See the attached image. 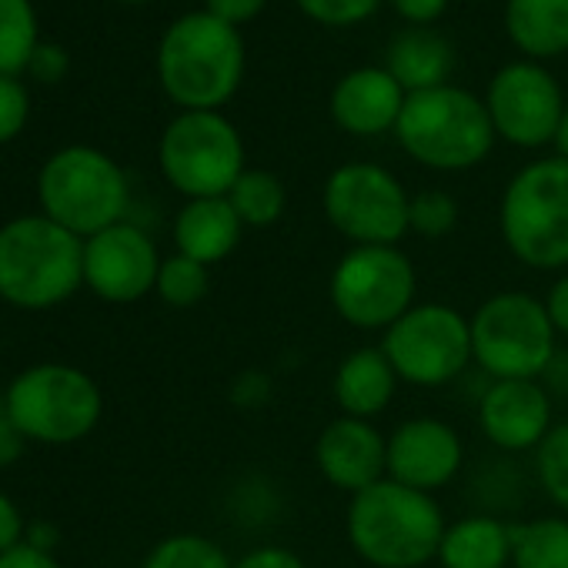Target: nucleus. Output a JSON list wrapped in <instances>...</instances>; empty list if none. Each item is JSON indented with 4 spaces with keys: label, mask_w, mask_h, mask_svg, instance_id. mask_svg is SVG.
Returning <instances> with one entry per match:
<instances>
[{
    "label": "nucleus",
    "mask_w": 568,
    "mask_h": 568,
    "mask_svg": "<svg viewBox=\"0 0 568 568\" xmlns=\"http://www.w3.org/2000/svg\"><path fill=\"white\" fill-rule=\"evenodd\" d=\"M448 521L435 495L382 478L348 498L345 535L372 568H425L438 558Z\"/></svg>",
    "instance_id": "f257e3e1"
},
{
    "label": "nucleus",
    "mask_w": 568,
    "mask_h": 568,
    "mask_svg": "<svg viewBox=\"0 0 568 568\" xmlns=\"http://www.w3.org/2000/svg\"><path fill=\"white\" fill-rule=\"evenodd\" d=\"M164 94L184 111L224 108L244 81V44L237 28L194 11L178 18L158 48Z\"/></svg>",
    "instance_id": "f03ea898"
},
{
    "label": "nucleus",
    "mask_w": 568,
    "mask_h": 568,
    "mask_svg": "<svg viewBox=\"0 0 568 568\" xmlns=\"http://www.w3.org/2000/svg\"><path fill=\"white\" fill-rule=\"evenodd\" d=\"M84 284V237L48 214L14 217L0 227V298L44 312Z\"/></svg>",
    "instance_id": "7ed1b4c3"
},
{
    "label": "nucleus",
    "mask_w": 568,
    "mask_h": 568,
    "mask_svg": "<svg viewBox=\"0 0 568 568\" xmlns=\"http://www.w3.org/2000/svg\"><path fill=\"white\" fill-rule=\"evenodd\" d=\"M498 234L508 254L535 271H568V161L525 164L501 191Z\"/></svg>",
    "instance_id": "20e7f679"
},
{
    "label": "nucleus",
    "mask_w": 568,
    "mask_h": 568,
    "mask_svg": "<svg viewBox=\"0 0 568 568\" xmlns=\"http://www.w3.org/2000/svg\"><path fill=\"white\" fill-rule=\"evenodd\" d=\"M395 138L412 161L432 171H471L495 148L485 101L452 84L408 94Z\"/></svg>",
    "instance_id": "39448f33"
},
{
    "label": "nucleus",
    "mask_w": 568,
    "mask_h": 568,
    "mask_svg": "<svg viewBox=\"0 0 568 568\" xmlns=\"http://www.w3.org/2000/svg\"><path fill=\"white\" fill-rule=\"evenodd\" d=\"M468 322L471 362L488 382L541 378L558 352V335L545 302L531 292H495Z\"/></svg>",
    "instance_id": "423d86ee"
},
{
    "label": "nucleus",
    "mask_w": 568,
    "mask_h": 568,
    "mask_svg": "<svg viewBox=\"0 0 568 568\" xmlns=\"http://www.w3.org/2000/svg\"><path fill=\"white\" fill-rule=\"evenodd\" d=\"M335 315L358 332H388L418 302L415 261L398 244H352L332 267Z\"/></svg>",
    "instance_id": "0eeeda50"
},
{
    "label": "nucleus",
    "mask_w": 568,
    "mask_h": 568,
    "mask_svg": "<svg viewBox=\"0 0 568 568\" xmlns=\"http://www.w3.org/2000/svg\"><path fill=\"white\" fill-rule=\"evenodd\" d=\"M38 197L51 221L88 241L98 231L124 221L131 191L114 158L98 148L74 144L58 151L41 168Z\"/></svg>",
    "instance_id": "6e6552de"
},
{
    "label": "nucleus",
    "mask_w": 568,
    "mask_h": 568,
    "mask_svg": "<svg viewBox=\"0 0 568 568\" xmlns=\"http://www.w3.org/2000/svg\"><path fill=\"white\" fill-rule=\"evenodd\" d=\"M4 405L28 442L71 445L88 438L104 412L101 388L71 365H34L4 392Z\"/></svg>",
    "instance_id": "1a4fd4ad"
},
{
    "label": "nucleus",
    "mask_w": 568,
    "mask_h": 568,
    "mask_svg": "<svg viewBox=\"0 0 568 568\" xmlns=\"http://www.w3.org/2000/svg\"><path fill=\"white\" fill-rule=\"evenodd\" d=\"M168 184L194 197H227L234 181L247 171L244 141L221 111H184L178 114L158 148Z\"/></svg>",
    "instance_id": "9d476101"
},
{
    "label": "nucleus",
    "mask_w": 568,
    "mask_h": 568,
    "mask_svg": "<svg viewBox=\"0 0 568 568\" xmlns=\"http://www.w3.org/2000/svg\"><path fill=\"white\" fill-rule=\"evenodd\" d=\"M382 352L402 385L445 388L475 365L471 322L445 302H418L382 335Z\"/></svg>",
    "instance_id": "9b49d317"
},
{
    "label": "nucleus",
    "mask_w": 568,
    "mask_h": 568,
    "mask_svg": "<svg viewBox=\"0 0 568 568\" xmlns=\"http://www.w3.org/2000/svg\"><path fill=\"white\" fill-rule=\"evenodd\" d=\"M408 201L405 184L372 161L335 168L322 191L328 224L352 244H398L408 234Z\"/></svg>",
    "instance_id": "f8f14e48"
},
{
    "label": "nucleus",
    "mask_w": 568,
    "mask_h": 568,
    "mask_svg": "<svg viewBox=\"0 0 568 568\" xmlns=\"http://www.w3.org/2000/svg\"><path fill=\"white\" fill-rule=\"evenodd\" d=\"M485 108L495 128V138L535 151L555 144L561 118H565V94L558 81L535 61L505 64L485 94Z\"/></svg>",
    "instance_id": "ddd939ff"
},
{
    "label": "nucleus",
    "mask_w": 568,
    "mask_h": 568,
    "mask_svg": "<svg viewBox=\"0 0 568 568\" xmlns=\"http://www.w3.org/2000/svg\"><path fill=\"white\" fill-rule=\"evenodd\" d=\"M161 254L151 234L118 221L84 241V284L111 305H134L154 292Z\"/></svg>",
    "instance_id": "4468645a"
},
{
    "label": "nucleus",
    "mask_w": 568,
    "mask_h": 568,
    "mask_svg": "<svg viewBox=\"0 0 568 568\" xmlns=\"http://www.w3.org/2000/svg\"><path fill=\"white\" fill-rule=\"evenodd\" d=\"M478 428L498 455H525L541 445L555 425V402L538 378L488 382L475 405Z\"/></svg>",
    "instance_id": "2eb2a0df"
},
{
    "label": "nucleus",
    "mask_w": 568,
    "mask_h": 568,
    "mask_svg": "<svg viewBox=\"0 0 568 568\" xmlns=\"http://www.w3.org/2000/svg\"><path fill=\"white\" fill-rule=\"evenodd\" d=\"M465 468V442L445 418L418 415L388 432V478L418 491L448 488Z\"/></svg>",
    "instance_id": "dca6fc26"
},
{
    "label": "nucleus",
    "mask_w": 568,
    "mask_h": 568,
    "mask_svg": "<svg viewBox=\"0 0 568 568\" xmlns=\"http://www.w3.org/2000/svg\"><path fill=\"white\" fill-rule=\"evenodd\" d=\"M318 475L348 498L388 478V435L365 418L338 415L315 438Z\"/></svg>",
    "instance_id": "f3484780"
},
{
    "label": "nucleus",
    "mask_w": 568,
    "mask_h": 568,
    "mask_svg": "<svg viewBox=\"0 0 568 568\" xmlns=\"http://www.w3.org/2000/svg\"><path fill=\"white\" fill-rule=\"evenodd\" d=\"M405 88L385 68H358L332 91V121L355 138H378L398 128Z\"/></svg>",
    "instance_id": "a211bd4d"
},
{
    "label": "nucleus",
    "mask_w": 568,
    "mask_h": 568,
    "mask_svg": "<svg viewBox=\"0 0 568 568\" xmlns=\"http://www.w3.org/2000/svg\"><path fill=\"white\" fill-rule=\"evenodd\" d=\"M398 375L388 362V355L382 352V345H365L348 352L332 378V395L335 405L342 408V415L348 418H378L398 392Z\"/></svg>",
    "instance_id": "6ab92c4d"
},
{
    "label": "nucleus",
    "mask_w": 568,
    "mask_h": 568,
    "mask_svg": "<svg viewBox=\"0 0 568 568\" xmlns=\"http://www.w3.org/2000/svg\"><path fill=\"white\" fill-rule=\"evenodd\" d=\"M241 234L244 224L227 197H194L174 217L178 254L201 261L207 267L231 257L241 244Z\"/></svg>",
    "instance_id": "aec40b11"
},
{
    "label": "nucleus",
    "mask_w": 568,
    "mask_h": 568,
    "mask_svg": "<svg viewBox=\"0 0 568 568\" xmlns=\"http://www.w3.org/2000/svg\"><path fill=\"white\" fill-rule=\"evenodd\" d=\"M435 561L442 568H511V521L485 511L448 521Z\"/></svg>",
    "instance_id": "412c9836"
},
{
    "label": "nucleus",
    "mask_w": 568,
    "mask_h": 568,
    "mask_svg": "<svg viewBox=\"0 0 568 568\" xmlns=\"http://www.w3.org/2000/svg\"><path fill=\"white\" fill-rule=\"evenodd\" d=\"M452 64H455V54L438 31L408 28L392 41L385 71L405 88V94H418V91L448 84Z\"/></svg>",
    "instance_id": "4be33fe9"
},
{
    "label": "nucleus",
    "mask_w": 568,
    "mask_h": 568,
    "mask_svg": "<svg viewBox=\"0 0 568 568\" xmlns=\"http://www.w3.org/2000/svg\"><path fill=\"white\" fill-rule=\"evenodd\" d=\"M505 31L535 61L561 58L568 54V0H508Z\"/></svg>",
    "instance_id": "5701e85b"
},
{
    "label": "nucleus",
    "mask_w": 568,
    "mask_h": 568,
    "mask_svg": "<svg viewBox=\"0 0 568 568\" xmlns=\"http://www.w3.org/2000/svg\"><path fill=\"white\" fill-rule=\"evenodd\" d=\"M511 568H568V515L511 521Z\"/></svg>",
    "instance_id": "b1692460"
},
{
    "label": "nucleus",
    "mask_w": 568,
    "mask_h": 568,
    "mask_svg": "<svg viewBox=\"0 0 568 568\" xmlns=\"http://www.w3.org/2000/svg\"><path fill=\"white\" fill-rule=\"evenodd\" d=\"M227 201L237 211L244 227H271L284 217L288 191H284L277 174L264 168H247L227 191Z\"/></svg>",
    "instance_id": "393cba45"
},
{
    "label": "nucleus",
    "mask_w": 568,
    "mask_h": 568,
    "mask_svg": "<svg viewBox=\"0 0 568 568\" xmlns=\"http://www.w3.org/2000/svg\"><path fill=\"white\" fill-rule=\"evenodd\" d=\"M38 44V18L31 0H0V78H18L28 71Z\"/></svg>",
    "instance_id": "a878e982"
},
{
    "label": "nucleus",
    "mask_w": 568,
    "mask_h": 568,
    "mask_svg": "<svg viewBox=\"0 0 568 568\" xmlns=\"http://www.w3.org/2000/svg\"><path fill=\"white\" fill-rule=\"evenodd\" d=\"M521 495H525V478L511 462V455H495V462L481 465L471 478L475 511L505 518V511H515L521 505Z\"/></svg>",
    "instance_id": "bb28decb"
},
{
    "label": "nucleus",
    "mask_w": 568,
    "mask_h": 568,
    "mask_svg": "<svg viewBox=\"0 0 568 568\" xmlns=\"http://www.w3.org/2000/svg\"><path fill=\"white\" fill-rule=\"evenodd\" d=\"M141 568H234V561L227 558V551L197 531H178L161 538Z\"/></svg>",
    "instance_id": "cd10ccee"
},
{
    "label": "nucleus",
    "mask_w": 568,
    "mask_h": 568,
    "mask_svg": "<svg viewBox=\"0 0 568 568\" xmlns=\"http://www.w3.org/2000/svg\"><path fill=\"white\" fill-rule=\"evenodd\" d=\"M531 468L541 495L568 515V418L555 422L551 432L541 438V445L531 452Z\"/></svg>",
    "instance_id": "c85d7f7f"
},
{
    "label": "nucleus",
    "mask_w": 568,
    "mask_h": 568,
    "mask_svg": "<svg viewBox=\"0 0 568 568\" xmlns=\"http://www.w3.org/2000/svg\"><path fill=\"white\" fill-rule=\"evenodd\" d=\"M154 292L171 308H194L211 292V267L201 261H191L184 254H171L161 261Z\"/></svg>",
    "instance_id": "c756f323"
},
{
    "label": "nucleus",
    "mask_w": 568,
    "mask_h": 568,
    "mask_svg": "<svg viewBox=\"0 0 568 568\" xmlns=\"http://www.w3.org/2000/svg\"><path fill=\"white\" fill-rule=\"evenodd\" d=\"M462 207L445 187H422L408 201V234L418 237H448L458 227Z\"/></svg>",
    "instance_id": "7c9ffc66"
},
{
    "label": "nucleus",
    "mask_w": 568,
    "mask_h": 568,
    "mask_svg": "<svg viewBox=\"0 0 568 568\" xmlns=\"http://www.w3.org/2000/svg\"><path fill=\"white\" fill-rule=\"evenodd\" d=\"M295 4L315 24L355 28V24H365L382 8V0H295Z\"/></svg>",
    "instance_id": "2f4dec72"
},
{
    "label": "nucleus",
    "mask_w": 568,
    "mask_h": 568,
    "mask_svg": "<svg viewBox=\"0 0 568 568\" xmlns=\"http://www.w3.org/2000/svg\"><path fill=\"white\" fill-rule=\"evenodd\" d=\"M231 508L244 525H264L277 515V491L271 481H241Z\"/></svg>",
    "instance_id": "473e14b6"
},
{
    "label": "nucleus",
    "mask_w": 568,
    "mask_h": 568,
    "mask_svg": "<svg viewBox=\"0 0 568 568\" xmlns=\"http://www.w3.org/2000/svg\"><path fill=\"white\" fill-rule=\"evenodd\" d=\"M31 114V98L18 78H0V144L14 141Z\"/></svg>",
    "instance_id": "72a5a7b5"
},
{
    "label": "nucleus",
    "mask_w": 568,
    "mask_h": 568,
    "mask_svg": "<svg viewBox=\"0 0 568 568\" xmlns=\"http://www.w3.org/2000/svg\"><path fill=\"white\" fill-rule=\"evenodd\" d=\"M271 395H274V385L264 372H241L231 385V402L247 412L264 408L271 402Z\"/></svg>",
    "instance_id": "f704fd0d"
},
{
    "label": "nucleus",
    "mask_w": 568,
    "mask_h": 568,
    "mask_svg": "<svg viewBox=\"0 0 568 568\" xmlns=\"http://www.w3.org/2000/svg\"><path fill=\"white\" fill-rule=\"evenodd\" d=\"M234 568H308V561L284 545H257V548L244 551L234 561Z\"/></svg>",
    "instance_id": "c9c22d12"
},
{
    "label": "nucleus",
    "mask_w": 568,
    "mask_h": 568,
    "mask_svg": "<svg viewBox=\"0 0 568 568\" xmlns=\"http://www.w3.org/2000/svg\"><path fill=\"white\" fill-rule=\"evenodd\" d=\"M267 0H204V11L231 28L251 24L261 11H264Z\"/></svg>",
    "instance_id": "e433bc0d"
},
{
    "label": "nucleus",
    "mask_w": 568,
    "mask_h": 568,
    "mask_svg": "<svg viewBox=\"0 0 568 568\" xmlns=\"http://www.w3.org/2000/svg\"><path fill=\"white\" fill-rule=\"evenodd\" d=\"M68 64H71V58H68L64 48H58V44H38V51H34L28 71H31L38 81L54 84V81H61V78L68 74Z\"/></svg>",
    "instance_id": "4c0bfd02"
},
{
    "label": "nucleus",
    "mask_w": 568,
    "mask_h": 568,
    "mask_svg": "<svg viewBox=\"0 0 568 568\" xmlns=\"http://www.w3.org/2000/svg\"><path fill=\"white\" fill-rule=\"evenodd\" d=\"M545 312L551 318V328L558 335V342L565 338L568 342V271H561L555 281H551V288L545 292Z\"/></svg>",
    "instance_id": "58836bf2"
},
{
    "label": "nucleus",
    "mask_w": 568,
    "mask_h": 568,
    "mask_svg": "<svg viewBox=\"0 0 568 568\" xmlns=\"http://www.w3.org/2000/svg\"><path fill=\"white\" fill-rule=\"evenodd\" d=\"M392 4L412 28H432L445 14L448 0H392Z\"/></svg>",
    "instance_id": "ea45409f"
},
{
    "label": "nucleus",
    "mask_w": 568,
    "mask_h": 568,
    "mask_svg": "<svg viewBox=\"0 0 568 568\" xmlns=\"http://www.w3.org/2000/svg\"><path fill=\"white\" fill-rule=\"evenodd\" d=\"M0 568H61V565L51 551L34 548L31 541H21L18 548L0 555Z\"/></svg>",
    "instance_id": "a19ab883"
},
{
    "label": "nucleus",
    "mask_w": 568,
    "mask_h": 568,
    "mask_svg": "<svg viewBox=\"0 0 568 568\" xmlns=\"http://www.w3.org/2000/svg\"><path fill=\"white\" fill-rule=\"evenodd\" d=\"M21 541H24V518L8 495H0V555L18 548Z\"/></svg>",
    "instance_id": "79ce46f5"
},
{
    "label": "nucleus",
    "mask_w": 568,
    "mask_h": 568,
    "mask_svg": "<svg viewBox=\"0 0 568 568\" xmlns=\"http://www.w3.org/2000/svg\"><path fill=\"white\" fill-rule=\"evenodd\" d=\"M24 442H28V438L18 432V425H14V418H11L4 398H0V468H4V465H14V462L21 458Z\"/></svg>",
    "instance_id": "37998d69"
},
{
    "label": "nucleus",
    "mask_w": 568,
    "mask_h": 568,
    "mask_svg": "<svg viewBox=\"0 0 568 568\" xmlns=\"http://www.w3.org/2000/svg\"><path fill=\"white\" fill-rule=\"evenodd\" d=\"M538 382L545 385V392L551 395V402L555 398H565L568 402V348H558L551 355V362H548V368L541 372Z\"/></svg>",
    "instance_id": "c03bdc74"
},
{
    "label": "nucleus",
    "mask_w": 568,
    "mask_h": 568,
    "mask_svg": "<svg viewBox=\"0 0 568 568\" xmlns=\"http://www.w3.org/2000/svg\"><path fill=\"white\" fill-rule=\"evenodd\" d=\"M555 148H558V158H565V161H568V108H565V118H561V128H558Z\"/></svg>",
    "instance_id": "a18cd8bd"
},
{
    "label": "nucleus",
    "mask_w": 568,
    "mask_h": 568,
    "mask_svg": "<svg viewBox=\"0 0 568 568\" xmlns=\"http://www.w3.org/2000/svg\"><path fill=\"white\" fill-rule=\"evenodd\" d=\"M121 4H144V0H121Z\"/></svg>",
    "instance_id": "49530a36"
}]
</instances>
